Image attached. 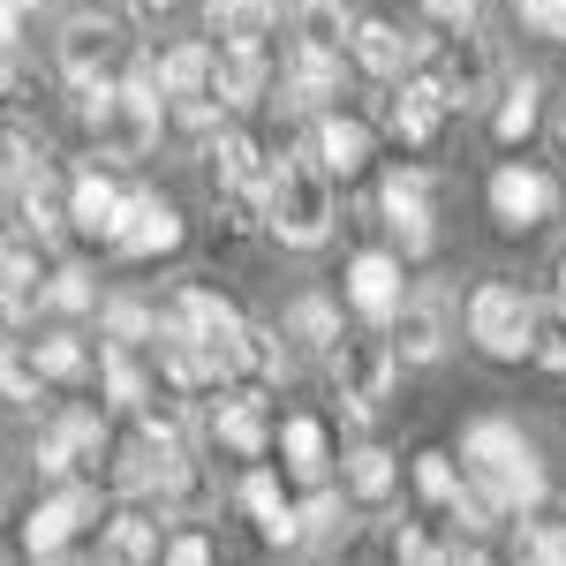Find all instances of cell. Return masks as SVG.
Segmentation results:
<instances>
[{
    "label": "cell",
    "instance_id": "obj_1",
    "mask_svg": "<svg viewBox=\"0 0 566 566\" xmlns=\"http://www.w3.org/2000/svg\"><path fill=\"white\" fill-rule=\"evenodd\" d=\"M461 476H469V491L491 499L499 522H522L544 506V461L522 438V423H506V416H483L461 431Z\"/></svg>",
    "mask_w": 566,
    "mask_h": 566
},
{
    "label": "cell",
    "instance_id": "obj_2",
    "mask_svg": "<svg viewBox=\"0 0 566 566\" xmlns=\"http://www.w3.org/2000/svg\"><path fill=\"white\" fill-rule=\"evenodd\" d=\"M264 227L287 250H317L333 234V181L310 159V144H295L287 159H272V189H264Z\"/></svg>",
    "mask_w": 566,
    "mask_h": 566
},
{
    "label": "cell",
    "instance_id": "obj_3",
    "mask_svg": "<svg viewBox=\"0 0 566 566\" xmlns=\"http://www.w3.org/2000/svg\"><path fill=\"white\" fill-rule=\"evenodd\" d=\"M544 317H552V310L536 303L528 287H514V280H483L476 295H469V340H476L491 363H528L536 340H544Z\"/></svg>",
    "mask_w": 566,
    "mask_h": 566
},
{
    "label": "cell",
    "instance_id": "obj_4",
    "mask_svg": "<svg viewBox=\"0 0 566 566\" xmlns=\"http://www.w3.org/2000/svg\"><path fill=\"white\" fill-rule=\"evenodd\" d=\"M333 392H340V408H348V423H370L378 416V400L392 392L400 378V363H392V340L370 325V333H340L333 340Z\"/></svg>",
    "mask_w": 566,
    "mask_h": 566
},
{
    "label": "cell",
    "instance_id": "obj_5",
    "mask_svg": "<svg viewBox=\"0 0 566 566\" xmlns=\"http://www.w3.org/2000/svg\"><path fill=\"white\" fill-rule=\"evenodd\" d=\"M167 317H175L181 333L197 340V355L212 363V378H219V386H227V378H242V348H250V317H242V310L227 303V295H212V287H181Z\"/></svg>",
    "mask_w": 566,
    "mask_h": 566
},
{
    "label": "cell",
    "instance_id": "obj_6",
    "mask_svg": "<svg viewBox=\"0 0 566 566\" xmlns=\"http://www.w3.org/2000/svg\"><path fill=\"white\" fill-rule=\"evenodd\" d=\"M98 522V491L91 483H61L45 506L23 514V552L39 566H76V536Z\"/></svg>",
    "mask_w": 566,
    "mask_h": 566
},
{
    "label": "cell",
    "instance_id": "obj_7",
    "mask_svg": "<svg viewBox=\"0 0 566 566\" xmlns=\"http://www.w3.org/2000/svg\"><path fill=\"white\" fill-rule=\"evenodd\" d=\"M181 234H189V227H181V212L159 197V189H122V219H114L106 250L129 258V264H144V258H175Z\"/></svg>",
    "mask_w": 566,
    "mask_h": 566
},
{
    "label": "cell",
    "instance_id": "obj_8",
    "mask_svg": "<svg viewBox=\"0 0 566 566\" xmlns=\"http://www.w3.org/2000/svg\"><path fill=\"white\" fill-rule=\"evenodd\" d=\"M122 23L106 15V8H76L69 23H61V45H53V61H61V76L69 84H91V76H114V61H122Z\"/></svg>",
    "mask_w": 566,
    "mask_h": 566
},
{
    "label": "cell",
    "instance_id": "obj_9",
    "mask_svg": "<svg viewBox=\"0 0 566 566\" xmlns=\"http://www.w3.org/2000/svg\"><path fill=\"white\" fill-rule=\"evenodd\" d=\"M378 212L400 234V258H431L438 227H431V175L423 167H392L386 189H378Z\"/></svg>",
    "mask_w": 566,
    "mask_h": 566
},
{
    "label": "cell",
    "instance_id": "obj_10",
    "mask_svg": "<svg viewBox=\"0 0 566 566\" xmlns=\"http://www.w3.org/2000/svg\"><path fill=\"white\" fill-rule=\"evenodd\" d=\"M446 310H453V295L446 287H416V295H400V310H392V363H438L446 355Z\"/></svg>",
    "mask_w": 566,
    "mask_h": 566
},
{
    "label": "cell",
    "instance_id": "obj_11",
    "mask_svg": "<svg viewBox=\"0 0 566 566\" xmlns=\"http://www.w3.org/2000/svg\"><path fill=\"white\" fill-rule=\"evenodd\" d=\"M205 159H212V189H227L234 205H258L264 212V189H272V159H264V144L250 129H219L205 144Z\"/></svg>",
    "mask_w": 566,
    "mask_h": 566
},
{
    "label": "cell",
    "instance_id": "obj_12",
    "mask_svg": "<svg viewBox=\"0 0 566 566\" xmlns=\"http://www.w3.org/2000/svg\"><path fill=\"white\" fill-rule=\"evenodd\" d=\"M370 151H378V129H370L363 114H340V106L317 114V129H310V159L325 167V181H355L363 167H370Z\"/></svg>",
    "mask_w": 566,
    "mask_h": 566
},
{
    "label": "cell",
    "instance_id": "obj_13",
    "mask_svg": "<svg viewBox=\"0 0 566 566\" xmlns=\"http://www.w3.org/2000/svg\"><path fill=\"white\" fill-rule=\"evenodd\" d=\"M84 461H106V423L98 408H69L39 431V476H76Z\"/></svg>",
    "mask_w": 566,
    "mask_h": 566
},
{
    "label": "cell",
    "instance_id": "obj_14",
    "mask_svg": "<svg viewBox=\"0 0 566 566\" xmlns=\"http://www.w3.org/2000/svg\"><path fill=\"white\" fill-rule=\"evenodd\" d=\"M552 205H559L552 175H536V167H522V159L491 175V219H499L506 234H528V227H544V219H552Z\"/></svg>",
    "mask_w": 566,
    "mask_h": 566
},
{
    "label": "cell",
    "instance_id": "obj_15",
    "mask_svg": "<svg viewBox=\"0 0 566 566\" xmlns=\"http://www.w3.org/2000/svg\"><path fill=\"white\" fill-rule=\"evenodd\" d=\"M348 53L363 76H378V84H392V76H408L423 53H431V39H416V31H400V23H378V15H363L348 31Z\"/></svg>",
    "mask_w": 566,
    "mask_h": 566
},
{
    "label": "cell",
    "instance_id": "obj_16",
    "mask_svg": "<svg viewBox=\"0 0 566 566\" xmlns=\"http://www.w3.org/2000/svg\"><path fill=\"white\" fill-rule=\"evenodd\" d=\"M400 295H408V287H400V258H392V250H355L348 258V310L363 317V325L386 333Z\"/></svg>",
    "mask_w": 566,
    "mask_h": 566
},
{
    "label": "cell",
    "instance_id": "obj_17",
    "mask_svg": "<svg viewBox=\"0 0 566 566\" xmlns=\"http://www.w3.org/2000/svg\"><path fill=\"white\" fill-rule=\"evenodd\" d=\"M39 310H45V280L31 234H0V325H31Z\"/></svg>",
    "mask_w": 566,
    "mask_h": 566
},
{
    "label": "cell",
    "instance_id": "obj_18",
    "mask_svg": "<svg viewBox=\"0 0 566 566\" xmlns=\"http://www.w3.org/2000/svg\"><path fill=\"white\" fill-rule=\"evenodd\" d=\"M212 98L227 114L272 98V61H264V45H212Z\"/></svg>",
    "mask_w": 566,
    "mask_h": 566
},
{
    "label": "cell",
    "instance_id": "obj_19",
    "mask_svg": "<svg viewBox=\"0 0 566 566\" xmlns=\"http://www.w3.org/2000/svg\"><path fill=\"white\" fill-rule=\"evenodd\" d=\"M333 98H340V53H325V45H295L287 69H280V106H295V114H325Z\"/></svg>",
    "mask_w": 566,
    "mask_h": 566
},
{
    "label": "cell",
    "instance_id": "obj_20",
    "mask_svg": "<svg viewBox=\"0 0 566 566\" xmlns=\"http://www.w3.org/2000/svg\"><path fill=\"white\" fill-rule=\"evenodd\" d=\"M453 106H446V91H438L431 69H408V76H392V129H400V144H431L438 122H446Z\"/></svg>",
    "mask_w": 566,
    "mask_h": 566
},
{
    "label": "cell",
    "instance_id": "obj_21",
    "mask_svg": "<svg viewBox=\"0 0 566 566\" xmlns=\"http://www.w3.org/2000/svg\"><path fill=\"white\" fill-rule=\"evenodd\" d=\"M234 499H242V514L258 522V536L272 544V552H287V544H303V522H295V499L280 491V476H272V469H250Z\"/></svg>",
    "mask_w": 566,
    "mask_h": 566
},
{
    "label": "cell",
    "instance_id": "obj_22",
    "mask_svg": "<svg viewBox=\"0 0 566 566\" xmlns=\"http://www.w3.org/2000/svg\"><path fill=\"white\" fill-rule=\"evenodd\" d=\"M114 219H122V181L98 175V167H76V175H69V227L106 242V234H114Z\"/></svg>",
    "mask_w": 566,
    "mask_h": 566
},
{
    "label": "cell",
    "instance_id": "obj_23",
    "mask_svg": "<svg viewBox=\"0 0 566 566\" xmlns=\"http://www.w3.org/2000/svg\"><path fill=\"white\" fill-rule=\"evenodd\" d=\"M212 438L227 453H242V461H258L264 446H272V423H264V400L258 392H227L212 408Z\"/></svg>",
    "mask_w": 566,
    "mask_h": 566
},
{
    "label": "cell",
    "instance_id": "obj_24",
    "mask_svg": "<svg viewBox=\"0 0 566 566\" xmlns=\"http://www.w3.org/2000/svg\"><path fill=\"white\" fill-rule=\"evenodd\" d=\"M280 469H287L295 483H325L333 476V438H325L317 416H287V423H280Z\"/></svg>",
    "mask_w": 566,
    "mask_h": 566
},
{
    "label": "cell",
    "instance_id": "obj_25",
    "mask_svg": "<svg viewBox=\"0 0 566 566\" xmlns=\"http://www.w3.org/2000/svg\"><path fill=\"white\" fill-rule=\"evenodd\" d=\"M181 461H189V453H181ZM167 476H175V453H159L144 431L114 453V491H122V499H159V483H167Z\"/></svg>",
    "mask_w": 566,
    "mask_h": 566
},
{
    "label": "cell",
    "instance_id": "obj_26",
    "mask_svg": "<svg viewBox=\"0 0 566 566\" xmlns=\"http://www.w3.org/2000/svg\"><path fill=\"white\" fill-rule=\"evenodd\" d=\"M438 91H446V106H483L491 98V53L483 39H461V53H446V69H431Z\"/></svg>",
    "mask_w": 566,
    "mask_h": 566
},
{
    "label": "cell",
    "instance_id": "obj_27",
    "mask_svg": "<svg viewBox=\"0 0 566 566\" xmlns=\"http://www.w3.org/2000/svg\"><path fill=\"white\" fill-rule=\"evenodd\" d=\"M280 23V0H212V39L219 45H264Z\"/></svg>",
    "mask_w": 566,
    "mask_h": 566
},
{
    "label": "cell",
    "instance_id": "obj_28",
    "mask_svg": "<svg viewBox=\"0 0 566 566\" xmlns=\"http://www.w3.org/2000/svg\"><path fill=\"white\" fill-rule=\"evenodd\" d=\"M159 61V91L167 98H197V91H212V45L189 39V45H167V53H151Z\"/></svg>",
    "mask_w": 566,
    "mask_h": 566
},
{
    "label": "cell",
    "instance_id": "obj_29",
    "mask_svg": "<svg viewBox=\"0 0 566 566\" xmlns=\"http://www.w3.org/2000/svg\"><path fill=\"white\" fill-rule=\"evenodd\" d=\"M91 370H98V392H106V408H144V400H151V378H144V363H136V348H106L98 355V363H91Z\"/></svg>",
    "mask_w": 566,
    "mask_h": 566
},
{
    "label": "cell",
    "instance_id": "obj_30",
    "mask_svg": "<svg viewBox=\"0 0 566 566\" xmlns=\"http://www.w3.org/2000/svg\"><path fill=\"white\" fill-rule=\"evenodd\" d=\"M106 559L114 566H159V522H151L144 506L114 514V522H106Z\"/></svg>",
    "mask_w": 566,
    "mask_h": 566
},
{
    "label": "cell",
    "instance_id": "obj_31",
    "mask_svg": "<svg viewBox=\"0 0 566 566\" xmlns=\"http://www.w3.org/2000/svg\"><path fill=\"white\" fill-rule=\"evenodd\" d=\"M355 31L348 0H295V45H325V53H340Z\"/></svg>",
    "mask_w": 566,
    "mask_h": 566
},
{
    "label": "cell",
    "instance_id": "obj_32",
    "mask_svg": "<svg viewBox=\"0 0 566 566\" xmlns=\"http://www.w3.org/2000/svg\"><path fill=\"white\" fill-rule=\"evenodd\" d=\"M31 355H39V378H45V386H84V378H91V348L76 340V333H39Z\"/></svg>",
    "mask_w": 566,
    "mask_h": 566
},
{
    "label": "cell",
    "instance_id": "obj_33",
    "mask_svg": "<svg viewBox=\"0 0 566 566\" xmlns=\"http://www.w3.org/2000/svg\"><path fill=\"white\" fill-rule=\"evenodd\" d=\"M98 325H106V348H144L159 333V310L136 303V295H106L98 303Z\"/></svg>",
    "mask_w": 566,
    "mask_h": 566
},
{
    "label": "cell",
    "instance_id": "obj_34",
    "mask_svg": "<svg viewBox=\"0 0 566 566\" xmlns=\"http://www.w3.org/2000/svg\"><path fill=\"white\" fill-rule=\"evenodd\" d=\"M536 98H544V84H536V76H514V84L499 91V106H491V136H499V144H522V136L536 129Z\"/></svg>",
    "mask_w": 566,
    "mask_h": 566
},
{
    "label": "cell",
    "instance_id": "obj_35",
    "mask_svg": "<svg viewBox=\"0 0 566 566\" xmlns=\"http://www.w3.org/2000/svg\"><path fill=\"white\" fill-rule=\"evenodd\" d=\"M392 483H400V469H392L386 446H355V453H348V499H363V506H386Z\"/></svg>",
    "mask_w": 566,
    "mask_h": 566
},
{
    "label": "cell",
    "instance_id": "obj_36",
    "mask_svg": "<svg viewBox=\"0 0 566 566\" xmlns=\"http://www.w3.org/2000/svg\"><path fill=\"white\" fill-rule=\"evenodd\" d=\"M0 392H8L15 408H39L45 378H39V355H31V340H0Z\"/></svg>",
    "mask_w": 566,
    "mask_h": 566
},
{
    "label": "cell",
    "instance_id": "obj_37",
    "mask_svg": "<svg viewBox=\"0 0 566 566\" xmlns=\"http://www.w3.org/2000/svg\"><path fill=\"white\" fill-rule=\"evenodd\" d=\"M348 514H355V499H348V491H333V483H310V499L295 506L303 536H348Z\"/></svg>",
    "mask_w": 566,
    "mask_h": 566
},
{
    "label": "cell",
    "instance_id": "obj_38",
    "mask_svg": "<svg viewBox=\"0 0 566 566\" xmlns=\"http://www.w3.org/2000/svg\"><path fill=\"white\" fill-rule=\"evenodd\" d=\"M242 370H258L264 386H287V378H295V348H287V333H272V325H250Z\"/></svg>",
    "mask_w": 566,
    "mask_h": 566
},
{
    "label": "cell",
    "instance_id": "obj_39",
    "mask_svg": "<svg viewBox=\"0 0 566 566\" xmlns=\"http://www.w3.org/2000/svg\"><path fill=\"white\" fill-rule=\"evenodd\" d=\"M287 340H303V348H333V340H340V303L303 295V303L287 310Z\"/></svg>",
    "mask_w": 566,
    "mask_h": 566
},
{
    "label": "cell",
    "instance_id": "obj_40",
    "mask_svg": "<svg viewBox=\"0 0 566 566\" xmlns=\"http://www.w3.org/2000/svg\"><path fill=\"white\" fill-rule=\"evenodd\" d=\"M136 416H144V438H151L159 453H175V461L189 453V408H181V400H144Z\"/></svg>",
    "mask_w": 566,
    "mask_h": 566
},
{
    "label": "cell",
    "instance_id": "obj_41",
    "mask_svg": "<svg viewBox=\"0 0 566 566\" xmlns=\"http://www.w3.org/2000/svg\"><path fill=\"white\" fill-rule=\"evenodd\" d=\"M45 310H69V317H76V310H98V272H91V264H61V272L45 280Z\"/></svg>",
    "mask_w": 566,
    "mask_h": 566
},
{
    "label": "cell",
    "instance_id": "obj_42",
    "mask_svg": "<svg viewBox=\"0 0 566 566\" xmlns=\"http://www.w3.org/2000/svg\"><path fill=\"white\" fill-rule=\"evenodd\" d=\"M416 491H423L431 506H453V499H461V469H453L446 453H416Z\"/></svg>",
    "mask_w": 566,
    "mask_h": 566
},
{
    "label": "cell",
    "instance_id": "obj_43",
    "mask_svg": "<svg viewBox=\"0 0 566 566\" xmlns=\"http://www.w3.org/2000/svg\"><path fill=\"white\" fill-rule=\"evenodd\" d=\"M392 552H400V566H453V544H438L423 522H400Z\"/></svg>",
    "mask_w": 566,
    "mask_h": 566
},
{
    "label": "cell",
    "instance_id": "obj_44",
    "mask_svg": "<svg viewBox=\"0 0 566 566\" xmlns=\"http://www.w3.org/2000/svg\"><path fill=\"white\" fill-rule=\"evenodd\" d=\"M514 559H522V566H559V536H552V522H528V514H522V544H514Z\"/></svg>",
    "mask_w": 566,
    "mask_h": 566
},
{
    "label": "cell",
    "instance_id": "obj_45",
    "mask_svg": "<svg viewBox=\"0 0 566 566\" xmlns=\"http://www.w3.org/2000/svg\"><path fill=\"white\" fill-rule=\"evenodd\" d=\"M159 566H212V536H205V528L167 536V544H159Z\"/></svg>",
    "mask_w": 566,
    "mask_h": 566
},
{
    "label": "cell",
    "instance_id": "obj_46",
    "mask_svg": "<svg viewBox=\"0 0 566 566\" xmlns=\"http://www.w3.org/2000/svg\"><path fill=\"white\" fill-rule=\"evenodd\" d=\"M522 8V23L536 39H566V0H514Z\"/></svg>",
    "mask_w": 566,
    "mask_h": 566
},
{
    "label": "cell",
    "instance_id": "obj_47",
    "mask_svg": "<svg viewBox=\"0 0 566 566\" xmlns=\"http://www.w3.org/2000/svg\"><path fill=\"white\" fill-rule=\"evenodd\" d=\"M476 8H483V0H423V15L446 23V31H469V23H476Z\"/></svg>",
    "mask_w": 566,
    "mask_h": 566
},
{
    "label": "cell",
    "instance_id": "obj_48",
    "mask_svg": "<svg viewBox=\"0 0 566 566\" xmlns=\"http://www.w3.org/2000/svg\"><path fill=\"white\" fill-rule=\"evenodd\" d=\"M528 363H544V370H566V325H559V333H544V340H536V355H528Z\"/></svg>",
    "mask_w": 566,
    "mask_h": 566
},
{
    "label": "cell",
    "instance_id": "obj_49",
    "mask_svg": "<svg viewBox=\"0 0 566 566\" xmlns=\"http://www.w3.org/2000/svg\"><path fill=\"white\" fill-rule=\"evenodd\" d=\"M23 84V53H15V45H0V91H15Z\"/></svg>",
    "mask_w": 566,
    "mask_h": 566
},
{
    "label": "cell",
    "instance_id": "obj_50",
    "mask_svg": "<svg viewBox=\"0 0 566 566\" xmlns=\"http://www.w3.org/2000/svg\"><path fill=\"white\" fill-rule=\"evenodd\" d=\"M0 45H23V8L0 0Z\"/></svg>",
    "mask_w": 566,
    "mask_h": 566
},
{
    "label": "cell",
    "instance_id": "obj_51",
    "mask_svg": "<svg viewBox=\"0 0 566 566\" xmlns=\"http://www.w3.org/2000/svg\"><path fill=\"white\" fill-rule=\"evenodd\" d=\"M544 310H552V317L566 325V258H559V272H552V303H544Z\"/></svg>",
    "mask_w": 566,
    "mask_h": 566
},
{
    "label": "cell",
    "instance_id": "obj_52",
    "mask_svg": "<svg viewBox=\"0 0 566 566\" xmlns=\"http://www.w3.org/2000/svg\"><path fill=\"white\" fill-rule=\"evenodd\" d=\"M136 8H144V15H159V8H175V0H136Z\"/></svg>",
    "mask_w": 566,
    "mask_h": 566
},
{
    "label": "cell",
    "instance_id": "obj_53",
    "mask_svg": "<svg viewBox=\"0 0 566 566\" xmlns=\"http://www.w3.org/2000/svg\"><path fill=\"white\" fill-rule=\"evenodd\" d=\"M552 536H559V566H566V522H559V528H552Z\"/></svg>",
    "mask_w": 566,
    "mask_h": 566
},
{
    "label": "cell",
    "instance_id": "obj_54",
    "mask_svg": "<svg viewBox=\"0 0 566 566\" xmlns=\"http://www.w3.org/2000/svg\"><path fill=\"white\" fill-rule=\"evenodd\" d=\"M8 8H23V15H31V8H45V0H8Z\"/></svg>",
    "mask_w": 566,
    "mask_h": 566
},
{
    "label": "cell",
    "instance_id": "obj_55",
    "mask_svg": "<svg viewBox=\"0 0 566 566\" xmlns=\"http://www.w3.org/2000/svg\"><path fill=\"white\" fill-rule=\"evenodd\" d=\"M0 136H8V106H0Z\"/></svg>",
    "mask_w": 566,
    "mask_h": 566
},
{
    "label": "cell",
    "instance_id": "obj_56",
    "mask_svg": "<svg viewBox=\"0 0 566 566\" xmlns=\"http://www.w3.org/2000/svg\"><path fill=\"white\" fill-rule=\"evenodd\" d=\"M559 136H566V129H559Z\"/></svg>",
    "mask_w": 566,
    "mask_h": 566
}]
</instances>
